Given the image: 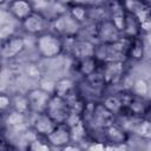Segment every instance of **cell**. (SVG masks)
<instances>
[{
	"instance_id": "7c38bea8",
	"label": "cell",
	"mask_w": 151,
	"mask_h": 151,
	"mask_svg": "<svg viewBox=\"0 0 151 151\" xmlns=\"http://www.w3.org/2000/svg\"><path fill=\"white\" fill-rule=\"evenodd\" d=\"M29 127L39 136L47 137L57 126V123L46 113H31L29 114Z\"/></svg>"
},
{
	"instance_id": "f546056e",
	"label": "cell",
	"mask_w": 151,
	"mask_h": 151,
	"mask_svg": "<svg viewBox=\"0 0 151 151\" xmlns=\"http://www.w3.org/2000/svg\"><path fill=\"white\" fill-rule=\"evenodd\" d=\"M5 2H6V0H1V5H4Z\"/></svg>"
},
{
	"instance_id": "8992f818",
	"label": "cell",
	"mask_w": 151,
	"mask_h": 151,
	"mask_svg": "<svg viewBox=\"0 0 151 151\" xmlns=\"http://www.w3.org/2000/svg\"><path fill=\"white\" fill-rule=\"evenodd\" d=\"M45 112L57 124L66 123L71 116V109H70L68 100L64 97H60V96L52 93Z\"/></svg>"
},
{
	"instance_id": "9a60e30c",
	"label": "cell",
	"mask_w": 151,
	"mask_h": 151,
	"mask_svg": "<svg viewBox=\"0 0 151 151\" xmlns=\"http://www.w3.org/2000/svg\"><path fill=\"white\" fill-rule=\"evenodd\" d=\"M66 44H68L70 46V52L72 54V57L77 60V59H81V58H86V57H91L94 55V47L96 45L92 44L88 40H81L78 37L74 38H68V39H64Z\"/></svg>"
},
{
	"instance_id": "277c9868",
	"label": "cell",
	"mask_w": 151,
	"mask_h": 151,
	"mask_svg": "<svg viewBox=\"0 0 151 151\" xmlns=\"http://www.w3.org/2000/svg\"><path fill=\"white\" fill-rule=\"evenodd\" d=\"M125 7L138 20L142 34L151 33V2L149 0H124Z\"/></svg>"
},
{
	"instance_id": "5b68a950",
	"label": "cell",
	"mask_w": 151,
	"mask_h": 151,
	"mask_svg": "<svg viewBox=\"0 0 151 151\" xmlns=\"http://www.w3.org/2000/svg\"><path fill=\"white\" fill-rule=\"evenodd\" d=\"M50 22L51 20L45 13L35 9L29 17L20 22V27L26 34L37 37L44 32L50 31Z\"/></svg>"
},
{
	"instance_id": "83f0119b",
	"label": "cell",
	"mask_w": 151,
	"mask_h": 151,
	"mask_svg": "<svg viewBox=\"0 0 151 151\" xmlns=\"http://www.w3.org/2000/svg\"><path fill=\"white\" fill-rule=\"evenodd\" d=\"M74 4H81V5H86V6H94L96 4V0H73Z\"/></svg>"
},
{
	"instance_id": "484cf974",
	"label": "cell",
	"mask_w": 151,
	"mask_h": 151,
	"mask_svg": "<svg viewBox=\"0 0 151 151\" xmlns=\"http://www.w3.org/2000/svg\"><path fill=\"white\" fill-rule=\"evenodd\" d=\"M9 110H12V96L2 92L0 94V111H1V114H5Z\"/></svg>"
},
{
	"instance_id": "ffe728a7",
	"label": "cell",
	"mask_w": 151,
	"mask_h": 151,
	"mask_svg": "<svg viewBox=\"0 0 151 151\" xmlns=\"http://www.w3.org/2000/svg\"><path fill=\"white\" fill-rule=\"evenodd\" d=\"M142 35L140 32V26L139 22L137 20V18L130 12H126V17H125V24H124V29H123V37L132 39L134 37Z\"/></svg>"
},
{
	"instance_id": "2e32d148",
	"label": "cell",
	"mask_w": 151,
	"mask_h": 151,
	"mask_svg": "<svg viewBox=\"0 0 151 151\" xmlns=\"http://www.w3.org/2000/svg\"><path fill=\"white\" fill-rule=\"evenodd\" d=\"M100 72L103 74L106 86L118 84L125 72V63H106L101 64Z\"/></svg>"
},
{
	"instance_id": "3957f363",
	"label": "cell",
	"mask_w": 151,
	"mask_h": 151,
	"mask_svg": "<svg viewBox=\"0 0 151 151\" xmlns=\"http://www.w3.org/2000/svg\"><path fill=\"white\" fill-rule=\"evenodd\" d=\"M80 28H81V24L77 21L67 12V9L60 13L59 15L52 18L50 22V31L57 33L64 39L78 37Z\"/></svg>"
},
{
	"instance_id": "ba28073f",
	"label": "cell",
	"mask_w": 151,
	"mask_h": 151,
	"mask_svg": "<svg viewBox=\"0 0 151 151\" xmlns=\"http://www.w3.org/2000/svg\"><path fill=\"white\" fill-rule=\"evenodd\" d=\"M120 117H125L130 122V126L127 127L129 132H131L142 140L151 142V119L146 117H136L131 114H125Z\"/></svg>"
},
{
	"instance_id": "d4e9b609",
	"label": "cell",
	"mask_w": 151,
	"mask_h": 151,
	"mask_svg": "<svg viewBox=\"0 0 151 151\" xmlns=\"http://www.w3.org/2000/svg\"><path fill=\"white\" fill-rule=\"evenodd\" d=\"M136 96L138 97H146V94L149 93V85L144 79H136L133 85L130 88Z\"/></svg>"
},
{
	"instance_id": "52a82bcc",
	"label": "cell",
	"mask_w": 151,
	"mask_h": 151,
	"mask_svg": "<svg viewBox=\"0 0 151 151\" xmlns=\"http://www.w3.org/2000/svg\"><path fill=\"white\" fill-rule=\"evenodd\" d=\"M46 139L52 149H65L67 145L73 143L71 126L67 123L57 124L54 130L46 137Z\"/></svg>"
},
{
	"instance_id": "cb8c5ba5",
	"label": "cell",
	"mask_w": 151,
	"mask_h": 151,
	"mask_svg": "<svg viewBox=\"0 0 151 151\" xmlns=\"http://www.w3.org/2000/svg\"><path fill=\"white\" fill-rule=\"evenodd\" d=\"M12 110L19 111L25 114H31V106L26 93H17L12 96Z\"/></svg>"
},
{
	"instance_id": "4fadbf2b",
	"label": "cell",
	"mask_w": 151,
	"mask_h": 151,
	"mask_svg": "<svg viewBox=\"0 0 151 151\" xmlns=\"http://www.w3.org/2000/svg\"><path fill=\"white\" fill-rule=\"evenodd\" d=\"M27 98L31 106V113H41L46 111L47 104L52 96V92L42 88V87H34L27 91Z\"/></svg>"
},
{
	"instance_id": "e0dca14e",
	"label": "cell",
	"mask_w": 151,
	"mask_h": 151,
	"mask_svg": "<svg viewBox=\"0 0 151 151\" xmlns=\"http://www.w3.org/2000/svg\"><path fill=\"white\" fill-rule=\"evenodd\" d=\"M4 116V123L7 129L11 130H24L28 126L29 123V114L21 113L15 110H9Z\"/></svg>"
},
{
	"instance_id": "7a4b0ae2",
	"label": "cell",
	"mask_w": 151,
	"mask_h": 151,
	"mask_svg": "<svg viewBox=\"0 0 151 151\" xmlns=\"http://www.w3.org/2000/svg\"><path fill=\"white\" fill-rule=\"evenodd\" d=\"M35 50L42 59H54L65 51V40L52 31L44 32L35 37Z\"/></svg>"
},
{
	"instance_id": "4316f807",
	"label": "cell",
	"mask_w": 151,
	"mask_h": 151,
	"mask_svg": "<svg viewBox=\"0 0 151 151\" xmlns=\"http://www.w3.org/2000/svg\"><path fill=\"white\" fill-rule=\"evenodd\" d=\"M27 66H28L27 67V74L29 77H37V78L40 77V71H39L37 65H27Z\"/></svg>"
},
{
	"instance_id": "603a6c76",
	"label": "cell",
	"mask_w": 151,
	"mask_h": 151,
	"mask_svg": "<svg viewBox=\"0 0 151 151\" xmlns=\"http://www.w3.org/2000/svg\"><path fill=\"white\" fill-rule=\"evenodd\" d=\"M91 7L90 6H86V5H81V4H71L68 7H67V12L77 20L79 21L81 25L88 19L90 17V9Z\"/></svg>"
},
{
	"instance_id": "8fae6325",
	"label": "cell",
	"mask_w": 151,
	"mask_h": 151,
	"mask_svg": "<svg viewBox=\"0 0 151 151\" xmlns=\"http://www.w3.org/2000/svg\"><path fill=\"white\" fill-rule=\"evenodd\" d=\"M25 47V39L18 34H13L1 40V57L4 60H12L21 54Z\"/></svg>"
},
{
	"instance_id": "5bb4252c",
	"label": "cell",
	"mask_w": 151,
	"mask_h": 151,
	"mask_svg": "<svg viewBox=\"0 0 151 151\" xmlns=\"http://www.w3.org/2000/svg\"><path fill=\"white\" fill-rule=\"evenodd\" d=\"M35 11L32 0H9L7 2V13L19 24L22 22Z\"/></svg>"
},
{
	"instance_id": "6da1fadb",
	"label": "cell",
	"mask_w": 151,
	"mask_h": 151,
	"mask_svg": "<svg viewBox=\"0 0 151 151\" xmlns=\"http://www.w3.org/2000/svg\"><path fill=\"white\" fill-rule=\"evenodd\" d=\"M130 39L123 37L113 42H99L94 47V57L101 63H126L129 60Z\"/></svg>"
},
{
	"instance_id": "30bf717a",
	"label": "cell",
	"mask_w": 151,
	"mask_h": 151,
	"mask_svg": "<svg viewBox=\"0 0 151 151\" xmlns=\"http://www.w3.org/2000/svg\"><path fill=\"white\" fill-rule=\"evenodd\" d=\"M96 38L99 42H113L123 38L122 31L110 20L103 19L96 25Z\"/></svg>"
},
{
	"instance_id": "7402d4cb",
	"label": "cell",
	"mask_w": 151,
	"mask_h": 151,
	"mask_svg": "<svg viewBox=\"0 0 151 151\" xmlns=\"http://www.w3.org/2000/svg\"><path fill=\"white\" fill-rule=\"evenodd\" d=\"M144 55V41L142 39V35L134 37L130 39V45H129V60L138 61L143 58Z\"/></svg>"
},
{
	"instance_id": "9c48e42d",
	"label": "cell",
	"mask_w": 151,
	"mask_h": 151,
	"mask_svg": "<svg viewBox=\"0 0 151 151\" xmlns=\"http://www.w3.org/2000/svg\"><path fill=\"white\" fill-rule=\"evenodd\" d=\"M101 136H103V139L105 143L117 146V145H123V144L127 143L130 132L120 123L114 122L103 129Z\"/></svg>"
},
{
	"instance_id": "ac0fdd59",
	"label": "cell",
	"mask_w": 151,
	"mask_h": 151,
	"mask_svg": "<svg viewBox=\"0 0 151 151\" xmlns=\"http://www.w3.org/2000/svg\"><path fill=\"white\" fill-rule=\"evenodd\" d=\"M100 67H101V63L94 55L76 60V71L84 78L98 72Z\"/></svg>"
},
{
	"instance_id": "d6986e66",
	"label": "cell",
	"mask_w": 151,
	"mask_h": 151,
	"mask_svg": "<svg viewBox=\"0 0 151 151\" xmlns=\"http://www.w3.org/2000/svg\"><path fill=\"white\" fill-rule=\"evenodd\" d=\"M74 92H77L76 83L68 77H63V78L58 79L54 83L53 93L57 94V96H60V97H64V98H68Z\"/></svg>"
},
{
	"instance_id": "44dd1931",
	"label": "cell",
	"mask_w": 151,
	"mask_h": 151,
	"mask_svg": "<svg viewBox=\"0 0 151 151\" xmlns=\"http://www.w3.org/2000/svg\"><path fill=\"white\" fill-rule=\"evenodd\" d=\"M100 101H101L103 105H104L107 110H110L116 117L122 116V114L124 113V111H125V107H124V105H123V103H122V100H120V98L118 97L117 93L104 96Z\"/></svg>"
},
{
	"instance_id": "f1b7e54d",
	"label": "cell",
	"mask_w": 151,
	"mask_h": 151,
	"mask_svg": "<svg viewBox=\"0 0 151 151\" xmlns=\"http://www.w3.org/2000/svg\"><path fill=\"white\" fill-rule=\"evenodd\" d=\"M58 4H60L61 6H64V7H68L71 4H73V0H55Z\"/></svg>"
}]
</instances>
